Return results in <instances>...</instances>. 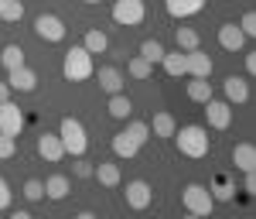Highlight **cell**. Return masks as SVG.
Masks as SVG:
<instances>
[{
  "label": "cell",
  "instance_id": "cell-37",
  "mask_svg": "<svg viewBox=\"0 0 256 219\" xmlns=\"http://www.w3.org/2000/svg\"><path fill=\"white\" fill-rule=\"evenodd\" d=\"M7 205H10V185H7V181L0 178V212H4Z\"/></svg>",
  "mask_w": 256,
  "mask_h": 219
},
{
  "label": "cell",
  "instance_id": "cell-23",
  "mask_svg": "<svg viewBox=\"0 0 256 219\" xmlns=\"http://www.w3.org/2000/svg\"><path fill=\"white\" fill-rule=\"evenodd\" d=\"M113 151H116V158H137V151H140V144L126 130H120L116 137H113Z\"/></svg>",
  "mask_w": 256,
  "mask_h": 219
},
{
  "label": "cell",
  "instance_id": "cell-30",
  "mask_svg": "<svg viewBox=\"0 0 256 219\" xmlns=\"http://www.w3.org/2000/svg\"><path fill=\"white\" fill-rule=\"evenodd\" d=\"M140 55H144V59H147L150 65H154V62H160V59H164V45H160L158 38H147L144 45H140Z\"/></svg>",
  "mask_w": 256,
  "mask_h": 219
},
{
  "label": "cell",
  "instance_id": "cell-6",
  "mask_svg": "<svg viewBox=\"0 0 256 219\" xmlns=\"http://www.w3.org/2000/svg\"><path fill=\"white\" fill-rule=\"evenodd\" d=\"M205 106V120H208V127L212 130H226L229 123H232V103H226V100H212L208 103H202Z\"/></svg>",
  "mask_w": 256,
  "mask_h": 219
},
{
  "label": "cell",
  "instance_id": "cell-1",
  "mask_svg": "<svg viewBox=\"0 0 256 219\" xmlns=\"http://www.w3.org/2000/svg\"><path fill=\"white\" fill-rule=\"evenodd\" d=\"M174 144L178 151L184 154V158H205L208 154V130L205 127H181V130H174Z\"/></svg>",
  "mask_w": 256,
  "mask_h": 219
},
{
  "label": "cell",
  "instance_id": "cell-24",
  "mask_svg": "<svg viewBox=\"0 0 256 219\" xmlns=\"http://www.w3.org/2000/svg\"><path fill=\"white\" fill-rule=\"evenodd\" d=\"M106 110H110V117L126 120L130 113H134V103H130V96H126V93H113V96H110V106H106Z\"/></svg>",
  "mask_w": 256,
  "mask_h": 219
},
{
  "label": "cell",
  "instance_id": "cell-41",
  "mask_svg": "<svg viewBox=\"0 0 256 219\" xmlns=\"http://www.w3.org/2000/svg\"><path fill=\"white\" fill-rule=\"evenodd\" d=\"M86 4H99V0H86Z\"/></svg>",
  "mask_w": 256,
  "mask_h": 219
},
{
  "label": "cell",
  "instance_id": "cell-33",
  "mask_svg": "<svg viewBox=\"0 0 256 219\" xmlns=\"http://www.w3.org/2000/svg\"><path fill=\"white\" fill-rule=\"evenodd\" d=\"M24 199H28V202H41V199H44V181L28 178V181H24Z\"/></svg>",
  "mask_w": 256,
  "mask_h": 219
},
{
  "label": "cell",
  "instance_id": "cell-2",
  "mask_svg": "<svg viewBox=\"0 0 256 219\" xmlns=\"http://www.w3.org/2000/svg\"><path fill=\"white\" fill-rule=\"evenodd\" d=\"M62 76L68 82H86L96 76V65H92V55L86 52V48H72V52H65V62H62Z\"/></svg>",
  "mask_w": 256,
  "mask_h": 219
},
{
  "label": "cell",
  "instance_id": "cell-25",
  "mask_svg": "<svg viewBox=\"0 0 256 219\" xmlns=\"http://www.w3.org/2000/svg\"><path fill=\"white\" fill-rule=\"evenodd\" d=\"M160 65H164V72H168V76H174V79L188 72V69H184V52H181V48H178V52H164Z\"/></svg>",
  "mask_w": 256,
  "mask_h": 219
},
{
  "label": "cell",
  "instance_id": "cell-28",
  "mask_svg": "<svg viewBox=\"0 0 256 219\" xmlns=\"http://www.w3.org/2000/svg\"><path fill=\"white\" fill-rule=\"evenodd\" d=\"M0 62H4L7 72H10V69H20V65H24V48H20V45H7V48L0 52Z\"/></svg>",
  "mask_w": 256,
  "mask_h": 219
},
{
  "label": "cell",
  "instance_id": "cell-21",
  "mask_svg": "<svg viewBox=\"0 0 256 219\" xmlns=\"http://www.w3.org/2000/svg\"><path fill=\"white\" fill-rule=\"evenodd\" d=\"M82 48H86L89 55H102V52L110 48V38H106V31H99V28L86 31V41H82Z\"/></svg>",
  "mask_w": 256,
  "mask_h": 219
},
{
  "label": "cell",
  "instance_id": "cell-5",
  "mask_svg": "<svg viewBox=\"0 0 256 219\" xmlns=\"http://www.w3.org/2000/svg\"><path fill=\"white\" fill-rule=\"evenodd\" d=\"M144 18H147L144 0H116L113 4V21L120 28H137V24H144Z\"/></svg>",
  "mask_w": 256,
  "mask_h": 219
},
{
  "label": "cell",
  "instance_id": "cell-14",
  "mask_svg": "<svg viewBox=\"0 0 256 219\" xmlns=\"http://www.w3.org/2000/svg\"><path fill=\"white\" fill-rule=\"evenodd\" d=\"M7 86H10V89H18V93H34V89H38V76H34L28 65H20V69H10Z\"/></svg>",
  "mask_w": 256,
  "mask_h": 219
},
{
  "label": "cell",
  "instance_id": "cell-10",
  "mask_svg": "<svg viewBox=\"0 0 256 219\" xmlns=\"http://www.w3.org/2000/svg\"><path fill=\"white\" fill-rule=\"evenodd\" d=\"M184 76H195V79H208L212 76V59L202 52V48H195V52H184Z\"/></svg>",
  "mask_w": 256,
  "mask_h": 219
},
{
  "label": "cell",
  "instance_id": "cell-22",
  "mask_svg": "<svg viewBox=\"0 0 256 219\" xmlns=\"http://www.w3.org/2000/svg\"><path fill=\"white\" fill-rule=\"evenodd\" d=\"M150 130H154V137H174V130H178V123L171 113H154V120L147 123Z\"/></svg>",
  "mask_w": 256,
  "mask_h": 219
},
{
  "label": "cell",
  "instance_id": "cell-29",
  "mask_svg": "<svg viewBox=\"0 0 256 219\" xmlns=\"http://www.w3.org/2000/svg\"><path fill=\"white\" fill-rule=\"evenodd\" d=\"M198 45H202V38H198L195 28H178V48L181 52H195Z\"/></svg>",
  "mask_w": 256,
  "mask_h": 219
},
{
  "label": "cell",
  "instance_id": "cell-15",
  "mask_svg": "<svg viewBox=\"0 0 256 219\" xmlns=\"http://www.w3.org/2000/svg\"><path fill=\"white\" fill-rule=\"evenodd\" d=\"M164 7H168V14L171 18H195L205 11V0H164Z\"/></svg>",
  "mask_w": 256,
  "mask_h": 219
},
{
  "label": "cell",
  "instance_id": "cell-27",
  "mask_svg": "<svg viewBox=\"0 0 256 219\" xmlns=\"http://www.w3.org/2000/svg\"><path fill=\"white\" fill-rule=\"evenodd\" d=\"M150 72H154V65L144 55H134V59L126 62V76H134V79H150Z\"/></svg>",
  "mask_w": 256,
  "mask_h": 219
},
{
  "label": "cell",
  "instance_id": "cell-34",
  "mask_svg": "<svg viewBox=\"0 0 256 219\" xmlns=\"http://www.w3.org/2000/svg\"><path fill=\"white\" fill-rule=\"evenodd\" d=\"M14 151H18V137H10V134H0V161L14 158Z\"/></svg>",
  "mask_w": 256,
  "mask_h": 219
},
{
  "label": "cell",
  "instance_id": "cell-17",
  "mask_svg": "<svg viewBox=\"0 0 256 219\" xmlns=\"http://www.w3.org/2000/svg\"><path fill=\"white\" fill-rule=\"evenodd\" d=\"M222 89H226V103H236V106H239V103L250 100V82L239 79V76H229Z\"/></svg>",
  "mask_w": 256,
  "mask_h": 219
},
{
  "label": "cell",
  "instance_id": "cell-40",
  "mask_svg": "<svg viewBox=\"0 0 256 219\" xmlns=\"http://www.w3.org/2000/svg\"><path fill=\"white\" fill-rule=\"evenodd\" d=\"M4 100H10V86H7V82H0V103Z\"/></svg>",
  "mask_w": 256,
  "mask_h": 219
},
{
  "label": "cell",
  "instance_id": "cell-18",
  "mask_svg": "<svg viewBox=\"0 0 256 219\" xmlns=\"http://www.w3.org/2000/svg\"><path fill=\"white\" fill-rule=\"evenodd\" d=\"M232 164H236V171H256V147L253 144H236L232 147Z\"/></svg>",
  "mask_w": 256,
  "mask_h": 219
},
{
  "label": "cell",
  "instance_id": "cell-42",
  "mask_svg": "<svg viewBox=\"0 0 256 219\" xmlns=\"http://www.w3.org/2000/svg\"><path fill=\"white\" fill-rule=\"evenodd\" d=\"M4 4H7V0H0V7H4Z\"/></svg>",
  "mask_w": 256,
  "mask_h": 219
},
{
  "label": "cell",
  "instance_id": "cell-16",
  "mask_svg": "<svg viewBox=\"0 0 256 219\" xmlns=\"http://www.w3.org/2000/svg\"><path fill=\"white\" fill-rule=\"evenodd\" d=\"M208 192H212V199H216V202H232L236 185H232V178H229L226 171H218L216 178H212V185H208Z\"/></svg>",
  "mask_w": 256,
  "mask_h": 219
},
{
  "label": "cell",
  "instance_id": "cell-4",
  "mask_svg": "<svg viewBox=\"0 0 256 219\" xmlns=\"http://www.w3.org/2000/svg\"><path fill=\"white\" fill-rule=\"evenodd\" d=\"M181 205H184V212H192V216H208L212 209H216V199H212V192L205 188V185H184V192H181Z\"/></svg>",
  "mask_w": 256,
  "mask_h": 219
},
{
  "label": "cell",
  "instance_id": "cell-8",
  "mask_svg": "<svg viewBox=\"0 0 256 219\" xmlns=\"http://www.w3.org/2000/svg\"><path fill=\"white\" fill-rule=\"evenodd\" d=\"M34 35H38L41 41H62L65 38V24H62V18H55V14H38L34 18Z\"/></svg>",
  "mask_w": 256,
  "mask_h": 219
},
{
  "label": "cell",
  "instance_id": "cell-26",
  "mask_svg": "<svg viewBox=\"0 0 256 219\" xmlns=\"http://www.w3.org/2000/svg\"><path fill=\"white\" fill-rule=\"evenodd\" d=\"M188 100H192V103H208V100H212V82H208V79H195V76H192V82H188Z\"/></svg>",
  "mask_w": 256,
  "mask_h": 219
},
{
  "label": "cell",
  "instance_id": "cell-13",
  "mask_svg": "<svg viewBox=\"0 0 256 219\" xmlns=\"http://www.w3.org/2000/svg\"><path fill=\"white\" fill-rule=\"evenodd\" d=\"M96 79H99V89L110 93V96H113V93H123V86H126V79H123V72H120L116 65H102Z\"/></svg>",
  "mask_w": 256,
  "mask_h": 219
},
{
  "label": "cell",
  "instance_id": "cell-12",
  "mask_svg": "<svg viewBox=\"0 0 256 219\" xmlns=\"http://www.w3.org/2000/svg\"><path fill=\"white\" fill-rule=\"evenodd\" d=\"M218 45H222L226 52H242V45H246V35L239 31L236 21H229V24H222V28H218Z\"/></svg>",
  "mask_w": 256,
  "mask_h": 219
},
{
  "label": "cell",
  "instance_id": "cell-32",
  "mask_svg": "<svg viewBox=\"0 0 256 219\" xmlns=\"http://www.w3.org/2000/svg\"><path fill=\"white\" fill-rule=\"evenodd\" d=\"M126 134H130V137H134V140H137V144H140V147H144V144L150 140V127H147L144 120H134V123L126 127Z\"/></svg>",
  "mask_w": 256,
  "mask_h": 219
},
{
  "label": "cell",
  "instance_id": "cell-38",
  "mask_svg": "<svg viewBox=\"0 0 256 219\" xmlns=\"http://www.w3.org/2000/svg\"><path fill=\"white\" fill-rule=\"evenodd\" d=\"M242 175H246V181H242V192H250V195H253V192H256V171H242Z\"/></svg>",
  "mask_w": 256,
  "mask_h": 219
},
{
  "label": "cell",
  "instance_id": "cell-35",
  "mask_svg": "<svg viewBox=\"0 0 256 219\" xmlns=\"http://www.w3.org/2000/svg\"><path fill=\"white\" fill-rule=\"evenodd\" d=\"M239 31H242L246 38H253V35H256V14H253V11H246V14H242V21H239Z\"/></svg>",
  "mask_w": 256,
  "mask_h": 219
},
{
  "label": "cell",
  "instance_id": "cell-7",
  "mask_svg": "<svg viewBox=\"0 0 256 219\" xmlns=\"http://www.w3.org/2000/svg\"><path fill=\"white\" fill-rule=\"evenodd\" d=\"M123 199H126V205H130V209L144 212V209H147V205L154 202V188H150V185H147L144 178H137V181H130V185H126Z\"/></svg>",
  "mask_w": 256,
  "mask_h": 219
},
{
  "label": "cell",
  "instance_id": "cell-36",
  "mask_svg": "<svg viewBox=\"0 0 256 219\" xmlns=\"http://www.w3.org/2000/svg\"><path fill=\"white\" fill-rule=\"evenodd\" d=\"M72 171H76V178H92V164H89V161H76V168H72Z\"/></svg>",
  "mask_w": 256,
  "mask_h": 219
},
{
  "label": "cell",
  "instance_id": "cell-9",
  "mask_svg": "<svg viewBox=\"0 0 256 219\" xmlns=\"http://www.w3.org/2000/svg\"><path fill=\"white\" fill-rule=\"evenodd\" d=\"M20 130H24V113H20L10 100H4V103H0V134L18 137Z\"/></svg>",
  "mask_w": 256,
  "mask_h": 219
},
{
  "label": "cell",
  "instance_id": "cell-3",
  "mask_svg": "<svg viewBox=\"0 0 256 219\" xmlns=\"http://www.w3.org/2000/svg\"><path fill=\"white\" fill-rule=\"evenodd\" d=\"M58 137H62V147H65V154H72V158H82V154H86V147H89L86 127H82V120H76V117H62V123H58Z\"/></svg>",
  "mask_w": 256,
  "mask_h": 219
},
{
  "label": "cell",
  "instance_id": "cell-20",
  "mask_svg": "<svg viewBox=\"0 0 256 219\" xmlns=\"http://www.w3.org/2000/svg\"><path fill=\"white\" fill-rule=\"evenodd\" d=\"M68 188H72V181L65 178V175H52V178L44 181V199H55V202H62L65 195H68Z\"/></svg>",
  "mask_w": 256,
  "mask_h": 219
},
{
  "label": "cell",
  "instance_id": "cell-31",
  "mask_svg": "<svg viewBox=\"0 0 256 219\" xmlns=\"http://www.w3.org/2000/svg\"><path fill=\"white\" fill-rule=\"evenodd\" d=\"M0 18L7 21V24H18V21L24 18V4H20V0H7V4L0 7Z\"/></svg>",
  "mask_w": 256,
  "mask_h": 219
},
{
  "label": "cell",
  "instance_id": "cell-11",
  "mask_svg": "<svg viewBox=\"0 0 256 219\" xmlns=\"http://www.w3.org/2000/svg\"><path fill=\"white\" fill-rule=\"evenodd\" d=\"M38 154H41L44 161H48V164H58V161L65 158L62 137H58V134H48V130H44V134L38 137Z\"/></svg>",
  "mask_w": 256,
  "mask_h": 219
},
{
  "label": "cell",
  "instance_id": "cell-39",
  "mask_svg": "<svg viewBox=\"0 0 256 219\" xmlns=\"http://www.w3.org/2000/svg\"><path fill=\"white\" fill-rule=\"evenodd\" d=\"M246 76H256V55L253 52L246 55Z\"/></svg>",
  "mask_w": 256,
  "mask_h": 219
},
{
  "label": "cell",
  "instance_id": "cell-19",
  "mask_svg": "<svg viewBox=\"0 0 256 219\" xmlns=\"http://www.w3.org/2000/svg\"><path fill=\"white\" fill-rule=\"evenodd\" d=\"M92 178H96L99 185H106V188H116L120 185V168L110 164V161H99L96 168H92Z\"/></svg>",
  "mask_w": 256,
  "mask_h": 219
}]
</instances>
